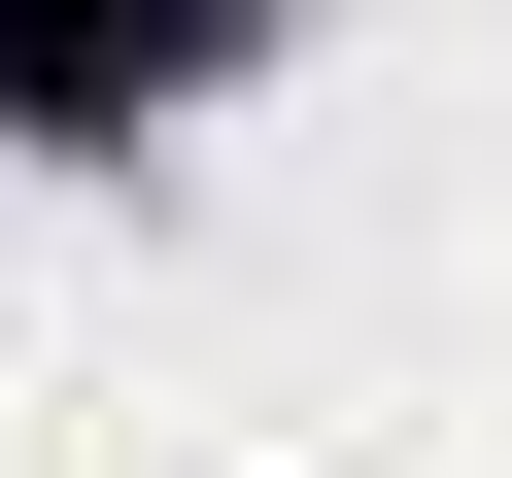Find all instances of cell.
<instances>
[{"label": "cell", "instance_id": "1", "mask_svg": "<svg viewBox=\"0 0 512 478\" xmlns=\"http://www.w3.org/2000/svg\"><path fill=\"white\" fill-rule=\"evenodd\" d=\"M239 35H274V0H0V137H103V103H171Z\"/></svg>", "mask_w": 512, "mask_h": 478}]
</instances>
